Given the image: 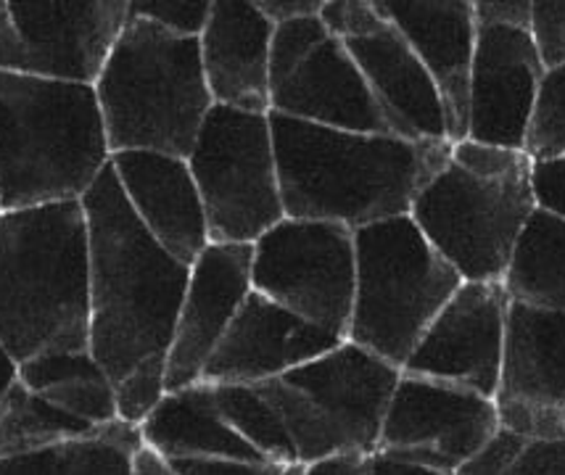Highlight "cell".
<instances>
[{"label": "cell", "instance_id": "6da1fadb", "mask_svg": "<svg viewBox=\"0 0 565 475\" xmlns=\"http://www.w3.org/2000/svg\"><path fill=\"white\" fill-rule=\"evenodd\" d=\"M90 249V352L111 384L167 357L191 267L148 236L111 164L83 196Z\"/></svg>", "mask_w": 565, "mask_h": 475}, {"label": "cell", "instance_id": "7a4b0ae2", "mask_svg": "<svg viewBox=\"0 0 565 475\" xmlns=\"http://www.w3.org/2000/svg\"><path fill=\"white\" fill-rule=\"evenodd\" d=\"M286 217L349 230L405 217L452 143L365 136L270 114Z\"/></svg>", "mask_w": 565, "mask_h": 475}, {"label": "cell", "instance_id": "3957f363", "mask_svg": "<svg viewBox=\"0 0 565 475\" xmlns=\"http://www.w3.org/2000/svg\"><path fill=\"white\" fill-rule=\"evenodd\" d=\"M0 341L17 365L90 349L83 201L0 212Z\"/></svg>", "mask_w": 565, "mask_h": 475}, {"label": "cell", "instance_id": "277c9868", "mask_svg": "<svg viewBox=\"0 0 565 475\" xmlns=\"http://www.w3.org/2000/svg\"><path fill=\"white\" fill-rule=\"evenodd\" d=\"M109 162L93 85L0 72V212L83 201Z\"/></svg>", "mask_w": 565, "mask_h": 475}, {"label": "cell", "instance_id": "5b68a950", "mask_svg": "<svg viewBox=\"0 0 565 475\" xmlns=\"http://www.w3.org/2000/svg\"><path fill=\"white\" fill-rule=\"evenodd\" d=\"M109 151L188 159L214 100L199 37H180L127 13L122 35L93 85Z\"/></svg>", "mask_w": 565, "mask_h": 475}, {"label": "cell", "instance_id": "8992f818", "mask_svg": "<svg viewBox=\"0 0 565 475\" xmlns=\"http://www.w3.org/2000/svg\"><path fill=\"white\" fill-rule=\"evenodd\" d=\"M354 306L347 341L402 370L462 278L409 214L354 230Z\"/></svg>", "mask_w": 565, "mask_h": 475}, {"label": "cell", "instance_id": "52a82bcc", "mask_svg": "<svg viewBox=\"0 0 565 475\" xmlns=\"http://www.w3.org/2000/svg\"><path fill=\"white\" fill-rule=\"evenodd\" d=\"M402 370L352 341L257 388L278 410L299 463L335 452L379 450Z\"/></svg>", "mask_w": 565, "mask_h": 475}, {"label": "cell", "instance_id": "ba28073f", "mask_svg": "<svg viewBox=\"0 0 565 475\" xmlns=\"http://www.w3.org/2000/svg\"><path fill=\"white\" fill-rule=\"evenodd\" d=\"M534 212L531 159L500 175H476L447 156L415 196L409 217L466 283H502Z\"/></svg>", "mask_w": 565, "mask_h": 475}, {"label": "cell", "instance_id": "9c48e42d", "mask_svg": "<svg viewBox=\"0 0 565 475\" xmlns=\"http://www.w3.org/2000/svg\"><path fill=\"white\" fill-rule=\"evenodd\" d=\"M212 244L254 246L286 219L270 114L212 106L188 156Z\"/></svg>", "mask_w": 565, "mask_h": 475}, {"label": "cell", "instance_id": "30bf717a", "mask_svg": "<svg viewBox=\"0 0 565 475\" xmlns=\"http://www.w3.org/2000/svg\"><path fill=\"white\" fill-rule=\"evenodd\" d=\"M354 280V230L344 225L286 217L254 244V291L341 338L352 320Z\"/></svg>", "mask_w": 565, "mask_h": 475}, {"label": "cell", "instance_id": "8fae6325", "mask_svg": "<svg viewBox=\"0 0 565 475\" xmlns=\"http://www.w3.org/2000/svg\"><path fill=\"white\" fill-rule=\"evenodd\" d=\"M500 425L492 397L402 373L375 454L457 475Z\"/></svg>", "mask_w": 565, "mask_h": 475}, {"label": "cell", "instance_id": "7c38bea8", "mask_svg": "<svg viewBox=\"0 0 565 475\" xmlns=\"http://www.w3.org/2000/svg\"><path fill=\"white\" fill-rule=\"evenodd\" d=\"M510 296L502 283H466L436 314L402 373L492 397L500 388Z\"/></svg>", "mask_w": 565, "mask_h": 475}, {"label": "cell", "instance_id": "4fadbf2b", "mask_svg": "<svg viewBox=\"0 0 565 475\" xmlns=\"http://www.w3.org/2000/svg\"><path fill=\"white\" fill-rule=\"evenodd\" d=\"M500 423L526 439H565V312L510 301Z\"/></svg>", "mask_w": 565, "mask_h": 475}, {"label": "cell", "instance_id": "5bb4252c", "mask_svg": "<svg viewBox=\"0 0 565 475\" xmlns=\"http://www.w3.org/2000/svg\"><path fill=\"white\" fill-rule=\"evenodd\" d=\"M26 75L96 85L122 35L127 0H9Z\"/></svg>", "mask_w": 565, "mask_h": 475}, {"label": "cell", "instance_id": "9a60e30c", "mask_svg": "<svg viewBox=\"0 0 565 475\" xmlns=\"http://www.w3.org/2000/svg\"><path fill=\"white\" fill-rule=\"evenodd\" d=\"M248 244H210L191 265L174 336L167 352V391L204 378L206 363L235 320L252 288Z\"/></svg>", "mask_w": 565, "mask_h": 475}, {"label": "cell", "instance_id": "2e32d148", "mask_svg": "<svg viewBox=\"0 0 565 475\" xmlns=\"http://www.w3.org/2000/svg\"><path fill=\"white\" fill-rule=\"evenodd\" d=\"M542 75L544 66L529 30L502 24L479 26L466 138L523 151Z\"/></svg>", "mask_w": 565, "mask_h": 475}, {"label": "cell", "instance_id": "e0dca14e", "mask_svg": "<svg viewBox=\"0 0 565 475\" xmlns=\"http://www.w3.org/2000/svg\"><path fill=\"white\" fill-rule=\"evenodd\" d=\"M341 336L252 291L206 363L204 384L259 386L335 349Z\"/></svg>", "mask_w": 565, "mask_h": 475}, {"label": "cell", "instance_id": "ac0fdd59", "mask_svg": "<svg viewBox=\"0 0 565 475\" xmlns=\"http://www.w3.org/2000/svg\"><path fill=\"white\" fill-rule=\"evenodd\" d=\"M375 6L439 88L449 140H462L468 136L470 72L479 37L473 0H375Z\"/></svg>", "mask_w": 565, "mask_h": 475}, {"label": "cell", "instance_id": "d6986e66", "mask_svg": "<svg viewBox=\"0 0 565 475\" xmlns=\"http://www.w3.org/2000/svg\"><path fill=\"white\" fill-rule=\"evenodd\" d=\"M111 172L138 223L167 253L191 267L212 244L204 201L188 159L157 151H122Z\"/></svg>", "mask_w": 565, "mask_h": 475}, {"label": "cell", "instance_id": "ffe728a7", "mask_svg": "<svg viewBox=\"0 0 565 475\" xmlns=\"http://www.w3.org/2000/svg\"><path fill=\"white\" fill-rule=\"evenodd\" d=\"M270 114L365 136H396L367 88L344 40L326 37L296 69L275 85Z\"/></svg>", "mask_w": 565, "mask_h": 475}, {"label": "cell", "instance_id": "44dd1931", "mask_svg": "<svg viewBox=\"0 0 565 475\" xmlns=\"http://www.w3.org/2000/svg\"><path fill=\"white\" fill-rule=\"evenodd\" d=\"M273 32L275 24L259 11L257 0H212L199 45L214 104L270 114Z\"/></svg>", "mask_w": 565, "mask_h": 475}, {"label": "cell", "instance_id": "7402d4cb", "mask_svg": "<svg viewBox=\"0 0 565 475\" xmlns=\"http://www.w3.org/2000/svg\"><path fill=\"white\" fill-rule=\"evenodd\" d=\"M344 45L396 136L415 143H452L439 88L386 19L379 30L344 40Z\"/></svg>", "mask_w": 565, "mask_h": 475}, {"label": "cell", "instance_id": "603a6c76", "mask_svg": "<svg viewBox=\"0 0 565 475\" xmlns=\"http://www.w3.org/2000/svg\"><path fill=\"white\" fill-rule=\"evenodd\" d=\"M143 446L164 460L231 457L248 463H267L231 425L222 420L212 384H199L167 391L159 407L140 423Z\"/></svg>", "mask_w": 565, "mask_h": 475}, {"label": "cell", "instance_id": "cb8c5ba5", "mask_svg": "<svg viewBox=\"0 0 565 475\" xmlns=\"http://www.w3.org/2000/svg\"><path fill=\"white\" fill-rule=\"evenodd\" d=\"M510 301L534 310L565 312V219L540 209L531 214L518 238L508 276L502 280Z\"/></svg>", "mask_w": 565, "mask_h": 475}, {"label": "cell", "instance_id": "d4e9b609", "mask_svg": "<svg viewBox=\"0 0 565 475\" xmlns=\"http://www.w3.org/2000/svg\"><path fill=\"white\" fill-rule=\"evenodd\" d=\"M143 439L136 425L111 423L85 439L0 460V475H136Z\"/></svg>", "mask_w": 565, "mask_h": 475}, {"label": "cell", "instance_id": "484cf974", "mask_svg": "<svg viewBox=\"0 0 565 475\" xmlns=\"http://www.w3.org/2000/svg\"><path fill=\"white\" fill-rule=\"evenodd\" d=\"M98 431L100 428L87 425L53 407L19 378L0 399V460L49 450L64 441L93 436Z\"/></svg>", "mask_w": 565, "mask_h": 475}, {"label": "cell", "instance_id": "4316f807", "mask_svg": "<svg viewBox=\"0 0 565 475\" xmlns=\"http://www.w3.org/2000/svg\"><path fill=\"white\" fill-rule=\"evenodd\" d=\"M214 401L227 425L273 465H299L294 441L280 414L257 386L217 384Z\"/></svg>", "mask_w": 565, "mask_h": 475}, {"label": "cell", "instance_id": "83f0119b", "mask_svg": "<svg viewBox=\"0 0 565 475\" xmlns=\"http://www.w3.org/2000/svg\"><path fill=\"white\" fill-rule=\"evenodd\" d=\"M523 153L534 164L565 159V64L544 69Z\"/></svg>", "mask_w": 565, "mask_h": 475}, {"label": "cell", "instance_id": "f1b7e54d", "mask_svg": "<svg viewBox=\"0 0 565 475\" xmlns=\"http://www.w3.org/2000/svg\"><path fill=\"white\" fill-rule=\"evenodd\" d=\"M38 393V391H35ZM40 397L49 399L53 407L70 412L72 418L83 420L87 425H111L119 423L117 391L106 373L70 380V384L53 386L49 391H40Z\"/></svg>", "mask_w": 565, "mask_h": 475}, {"label": "cell", "instance_id": "f546056e", "mask_svg": "<svg viewBox=\"0 0 565 475\" xmlns=\"http://www.w3.org/2000/svg\"><path fill=\"white\" fill-rule=\"evenodd\" d=\"M114 391H117L119 420L140 428L167 397V357H151L140 363L136 370L114 384Z\"/></svg>", "mask_w": 565, "mask_h": 475}, {"label": "cell", "instance_id": "4dcf8cb0", "mask_svg": "<svg viewBox=\"0 0 565 475\" xmlns=\"http://www.w3.org/2000/svg\"><path fill=\"white\" fill-rule=\"evenodd\" d=\"M328 30L322 26L320 17L294 19V22L275 24L270 43V88L280 85L305 58L322 43Z\"/></svg>", "mask_w": 565, "mask_h": 475}, {"label": "cell", "instance_id": "1f68e13d", "mask_svg": "<svg viewBox=\"0 0 565 475\" xmlns=\"http://www.w3.org/2000/svg\"><path fill=\"white\" fill-rule=\"evenodd\" d=\"M98 373H104V367L98 365L90 349L40 354V357L19 365V380L38 393L49 391L53 386L70 384V380L98 376Z\"/></svg>", "mask_w": 565, "mask_h": 475}, {"label": "cell", "instance_id": "d6a6232c", "mask_svg": "<svg viewBox=\"0 0 565 475\" xmlns=\"http://www.w3.org/2000/svg\"><path fill=\"white\" fill-rule=\"evenodd\" d=\"M130 13L180 37H201L212 0H130Z\"/></svg>", "mask_w": 565, "mask_h": 475}, {"label": "cell", "instance_id": "836d02e7", "mask_svg": "<svg viewBox=\"0 0 565 475\" xmlns=\"http://www.w3.org/2000/svg\"><path fill=\"white\" fill-rule=\"evenodd\" d=\"M529 35L544 69L565 64V0H531Z\"/></svg>", "mask_w": 565, "mask_h": 475}, {"label": "cell", "instance_id": "e575fe53", "mask_svg": "<svg viewBox=\"0 0 565 475\" xmlns=\"http://www.w3.org/2000/svg\"><path fill=\"white\" fill-rule=\"evenodd\" d=\"M320 22L331 37L352 40L379 30L383 17L375 0H322Z\"/></svg>", "mask_w": 565, "mask_h": 475}, {"label": "cell", "instance_id": "d590c367", "mask_svg": "<svg viewBox=\"0 0 565 475\" xmlns=\"http://www.w3.org/2000/svg\"><path fill=\"white\" fill-rule=\"evenodd\" d=\"M523 444H526V436L500 425V431L481 446L479 454H473L457 471V475H504L510 471V465L515 463L518 454H521Z\"/></svg>", "mask_w": 565, "mask_h": 475}, {"label": "cell", "instance_id": "8d00e7d4", "mask_svg": "<svg viewBox=\"0 0 565 475\" xmlns=\"http://www.w3.org/2000/svg\"><path fill=\"white\" fill-rule=\"evenodd\" d=\"M504 475H565V439H526Z\"/></svg>", "mask_w": 565, "mask_h": 475}, {"label": "cell", "instance_id": "74e56055", "mask_svg": "<svg viewBox=\"0 0 565 475\" xmlns=\"http://www.w3.org/2000/svg\"><path fill=\"white\" fill-rule=\"evenodd\" d=\"M178 475H280L286 465L248 463L231 457H201V460H167Z\"/></svg>", "mask_w": 565, "mask_h": 475}, {"label": "cell", "instance_id": "f35d334b", "mask_svg": "<svg viewBox=\"0 0 565 475\" xmlns=\"http://www.w3.org/2000/svg\"><path fill=\"white\" fill-rule=\"evenodd\" d=\"M534 196L540 209L565 219V159L534 164Z\"/></svg>", "mask_w": 565, "mask_h": 475}, {"label": "cell", "instance_id": "ab89813d", "mask_svg": "<svg viewBox=\"0 0 565 475\" xmlns=\"http://www.w3.org/2000/svg\"><path fill=\"white\" fill-rule=\"evenodd\" d=\"M473 11L479 26H531V0H473Z\"/></svg>", "mask_w": 565, "mask_h": 475}, {"label": "cell", "instance_id": "60d3db41", "mask_svg": "<svg viewBox=\"0 0 565 475\" xmlns=\"http://www.w3.org/2000/svg\"><path fill=\"white\" fill-rule=\"evenodd\" d=\"M299 475H373V454L335 452L299 465Z\"/></svg>", "mask_w": 565, "mask_h": 475}, {"label": "cell", "instance_id": "b9f144b4", "mask_svg": "<svg viewBox=\"0 0 565 475\" xmlns=\"http://www.w3.org/2000/svg\"><path fill=\"white\" fill-rule=\"evenodd\" d=\"M0 72L26 75L22 40L17 35V26L11 22L9 0H0Z\"/></svg>", "mask_w": 565, "mask_h": 475}, {"label": "cell", "instance_id": "7bdbcfd3", "mask_svg": "<svg viewBox=\"0 0 565 475\" xmlns=\"http://www.w3.org/2000/svg\"><path fill=\"white\" fill-rule=\"evenodd\" d=\"M257 6L273 24H282L294 19L320 17L322 0H257Z\"/></svg>", "mask_w": 565, "mask_h": 475}, {"label": "cell", "instance_id": "ee69618b", "mask_svg": "<svg viewBox=\"0 0 565 475\" xmlns=\"http://www.w3.org/2000/svg\"><path fill=\"white\" fill-rule=\"evenodd\" d=\"M373 475H452V473H441V471H434V467L405 463V460L386 457V454H373Z\"/></svg>", "mask_w": 565, "mask_h": 475}, {"label": "cell", "instance_id": "f6af8a7d", "mask_svg": "<svg viewBox=\"0 0 565 475\" xmlns=\"http://www.w3.org/2000/svg\"><path fill=\"white\" fill-rule=\"evenodd\" d=\"M136 475H178L172 471V465L167 463L164 457H159L157 452H151L148 446H143L136 454Z\"/></svg>", "mask_w": 565, "mask_h": 475}, {"label": "cell", "instance_id": "bcb514c9", "mask_svg": "<svg viewBox=\"0 0 565 475\" xmlns=\"http://www.w3.org/2000/svg\"><path fill=\"white\" fill-rule=\"evenodd\" d=\"M19 378V365L13 363V357L9 352H6L3 341H0V399L6 397V391L17 384Z\"/></svg>", "mask_w": 565, "mask_h": 475}, {"label": "cell", "instance_id": "7dc6e473", "mask_svg": "<svg viewBox=\"0 0 565 475\" xmlns=\"http://www.w3.org/2000/svg\"><path fill=\"white\" fill-rule=\"evenodd\" d=\"M299 465H286V467H282L280 475H299Z\"/></svg>", "mask_w": 565, "mask_h": 475}]
</instances>
